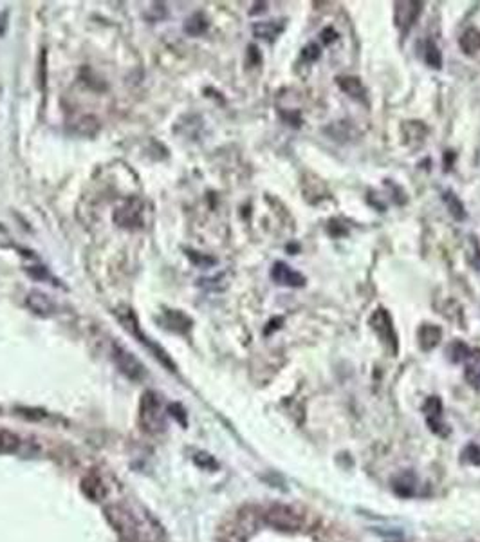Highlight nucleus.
<instances>
[{"label":"nucleus","mask_w":480,"mask_h":542,"mask_svg":"<svg viewBox=\"0 0 480 542\" xmlns=\"http://www.w3.org/2000/svg\"><path fill=\"white\" fill-rule=\"evenodd\" d=\"M139 422L141 429L149 434L163 432L164 425H166V414H164L163 403H161L159 396L152 390H147L141 396Z\"/></svg>","instance_id":"obj_1"},{"label":"nucleus","mask_w":480,"mask_h":542,"mask_svg":"<svg viewBox=\"0 0 480 542\" xmlns=\"http://www.w3.org/2000/svg\"><path fill=\"white\" fill-rule=\"evenodd\" d=\"M262 521L273 530L297 533L304 528V517L295 508L287 504H273L262 514Z\"/></svg>","instance_id":"obj_2"},{"label":"nucleus","mask_w":480,"mask_h":542,"mask_svg":"<svg viewBox=\"0 0 480 542\" xmlns=\"http://www.w3.org/2000/svg\"><path fill=\"white\" fill-rule=\"evenodd\" d=\"M116 317H118V320H120V324L123 325V327L128 331V333H132L134 337L139 338L141 344H147V346H149L150 349H154L156 356H159V360L163 361V363H166V366L170 367V371H173V363H172V361H170V358L166 356V353H164V351L161 349L159 346H154L152 341H150L149 338L144 337V333H141L139 322H137V317H136V315H134V311L130 310V307H118V310H116Z\"/></svg>","instance_id":"obj_3"},{"label":"nucleus","mask_w":480,"mask_h":542,"mask_svg":"<svg viewBox=\"0 0 480 542\" xmlns=\"http://www.w3.org/2000/svg\"><path fill=\"white\" fill-rule=\"evenodd\" d=\"M113 360L118 369H120L128 380H132V382H141V380L147 376V371H144L143 363H141L130 351L118 346V344L113 346Z\"/></svg>","instance_id":"obj_4"},{"label":"nucleus","mask_w":480,"mask_h":542,"mask_svg":"<svg viewBox=\"0 0 480 542\" xmlns=\"http://www.w3.org/2000/svg\"><path fill=\"white\" fill-rule=\"evenodd\" d=\"M143 212L144 205L139 197H130L123 206L114 212V222L120 225L121 228L136 230L143 226Z\"/></svg>","instance_id":"obj_5"},{"label":"nucleus","mask_w":480,"mask_h":542,"mask_svg":"<svg viewBox=\"0 0 480 542\" xmlns=\"http://www.w3.org/2000/svg\"><path fill=\"white\" fill-rule=\"evenodd\" d=\"M105 517L108 519V522L113 524L114 530L121 535V537L134 538L136 537V521L130 515V512H127L123 506L120 504H110L105 508Z\"/></svg>","instance_id":"obj_6"},{"label":"nucleus","mask_w":480,"mask_h":542,"mask_svg":"<svg viewBox=\"0 0 480 542\" xmlns=\"http://www.w3.org/2000/svg\"><path fill=\"white\" fill-rule=\"evenodd\" d=\"M368 325L376 331L377 337L387 344V346L392 347L394 354L397 353V337L396 331H394V322L392 317L389 315V311L384 310V307H379L372 313L370 320H368Z\"/></svg>","instance_id":"obj_7"},{"label":"nucleus","mask_w":480,"mask_h":542,"mask_svg":"<svg viewBox=\"0 0 480 542\" xmlns=\"http://www.w3.org/2000/svg\"><path fill=\"white\" fill-rule=\"evenodd\" d=\"M423 13V2L417 0H403L394 4V22L403 33L410 31Z\"/></svg>","instance_id":"obj_8"},{"label":"nucleus","mask_w":480,"mask_h":542,"mask_svg":"<svg viewBox=\"0 0 480 542\" xmlns=\"http://www.w3.org/2000/svg\"><path fill=\"white\" fill-rule=\"evenodd\" d=\"M271 278L278 286H287V288H304L307 278L302 273L289 268L285 262H275L271 268Z\"/></svg>","instance_id":"obj_9"},{"label":"nucleus","mask_w":480,"mask_h":542,"mask_svg":"<svg viewBox=\"0 0 480 542\" xmlns=\"http://www.w3.org/2000/svg\"><path fill=\"white\" fill-rule=\"evenodd\" d=\"M25 304H28L29 310L35 315H38V317H49V315H52L57 311V305L51 300V297L38 291V289L29 291L28 297H25Z\"/></svg>","instance_id":"obj_10"},{"label":"nucleus","mask_w":480,"mask_h":542,"mask_svg":"<svg viewBox=\"0 0 480 542\" xmlns=\"http://www.w3.org/2000/svg\"><path fill=\"white\" fill-rule=\"evenodd\" d=\"M81 492L87 495L91 501L100 502L107 495V486H105L103 479L98 474H88L81 479Z\"/></svg>","instance_id":"obj_11"},{"label":"nucleus","mask_w":480,"mask_h":542,"mask_svg":"<svg viewBox=\"0 0 480 542\" xmlns=\"http://www.w3.org/2000/svg\"><path fill=\"white\" fill-rule=\"evenodd\" d=\"M417 338H419L421 349L432 351L440 344V338H442V329H440L439 325L424 324V325H421L419 331H417Z\"/></svg>","instance_id":"obj_12"},{"label":"nucleus","mask_w":480,"mask_h":542,"mask_svg":"<svg viewBox=\"0 0 480 542\" xmlns=\"http://www.w3.org/2000/svg\"><path fill=\"white\" fill-rule=\"evenodd\" d=\"M336 81L341 91L354 100H365L367 96V89L358 77H338Z\"/></svg>","instance_id":"obj_13"},{"label":"nucleus","mask_w":480,"mask_h":542,"mask_svg":"<svg viewBox=\"0 0 480 542\" xmlns=\"http://www.w3.org/2000/svg\"><path fill=\"white\" fill-rule=\"evenodd\" d=\"M282 31H284V24H278V22L275 21L256 22V24L253 26V33H255L256 38H264V40L268 42L275 40L276 36L280 35Z\"/></svg>","instance_id":"obj_14"},{"label":"nucleus","mask_w":480,"mask_h":542,"mask_svg":"<svg viewBox=\"0 0 480 542\" xmlns=\"http://www.w3.org/2000/svg\"><path fill=\"white\" fill-rule=\"evenodd\" d=\"M21 445L22 439L18 434L13 432V430L0 429V456L15 454V452H18Z\"/></svg>","instance_id":"obj_15"},{"label":"nucleus","mask_w":480,"mask_h":542,"mask_svg":"<svg viewBox=\"0 0 480 542\" xmlns=\"http://www.w3.org/2000/svg\"><path fill=\"white\" fill-rule=\"evenodd\" d=\"M460 49L466 52V55H475L480 51V31L475 28H469L462 33L459 40Z\"/></svg>","instance_id":"obj_16"},{"label":"nucleus","mask_w":480,"mask_h":542,"mask_svg":"<svg viewBox=\"0 0 480 542\" xmlns=\"http://www.w3.org/2000/svg\"><path fill=\"white\" fill-rule=\"evenodd\" d=\"M442 199H445V203L448 205V212L450 215L455 219V221H464L466 217H468V213H466V208L464 205H462V201H460L459 197L455 196L453 192H445V196H442Z\"/></svg>","instance_id":"obj_17"},{"label":"nucleus","mask_w":480,"mask_h":542,"mask_svg":"<svg viewBox=\"0 0 480 542\" xmlns=\"http://www.w3.org/2000/svg\"><path fill=\"white\" fill-rule=\"evenodd\" d=\"M424 62H426V65H430L432 69L442 67V55H440L437 44H433L432 40H428L426 42V45H424Z\"/></svg>","instance_id":"obj_18"},{"label":"nucleus","mask_w":480,"mask_h":542,"mask_svg":"<svg viewBox=\"0 0 480 542\" xmlns=\"http://www.w3.org/2000/svg\"><path fill=\"white\" fill-rule=\"evenodd\" d=\"M469 353H472V351H469V347L466 346V344H462V341H453L452 346L448 347L450 358H452V361H455V363L468 360V358L472 356Z\"/></svg>","instance_id":"obj_19"},{"label":"nucleus","mask_w":480,"mask_h":542,"mask_svg":"<svg viewBox=\"0 0 480 542\" xmlns=\"http://www.w3.org/2000/svg\"><path fill=\"white\" fill-rule=\"evenodd\" d=\"M413 486H416V482H413L412 474L399 475V478L396 479V482H394V488H396V492L399 495H412Z\"/></svg>","instance_id":"obj_20"},{"label":"nucleus","mask_w":480,"mask_h":542,"mask_svg":"<svg viewBox=\"0 0 480 542\" xmlns=\"http://www.w3.org/2000/svg\"><path fill=\"white\" fill-rule=\"evenodd\" d=\"M184 29H186V33H190V35L197 36V35H200V33H205L206 29H208V22H206L200 15H195V16H192L188 22H186Z\"/></svg>","instance_id":"obj_21"},{"label":"nucleus","mask_w":480,"mask_h":542,"mask_svg":"<svg viewBox=\"0 0 480 542\" xmlns=\"http://www.w3.org/2000/svg\"><path fill=\"white\" fill-rule=\"evenodd\" d=\"M424 412H426V418H440V414H442V402L435 396L428 397L426 403H424Z\"/></svg>","instance_id":"obj_22"},{"label":"nucleus","mask_w":480,"mask_h":542,"mask_svg":"<svg viewBox=\"0 0 480 542\" xmlns=\"http://www.w3.org/2000/svg\"><path fill=\"white\" fill-rule=\"evenodd\" d=\"M464 376L473 389H480V366H476V363H469L464 371Z\"/></svg>","instance_id":"obj_23"},{"label":"nucleus","mask_w":480,"mask_h":542,"mask_svg":"<svg viewBox=\"0 0 480 542\" xmlns=\"http://www.w3.org/2000/svg\"><path fill=\"white\" fill-rule=\"evenodd\" d=\"M217 542H246V537L239 528H232V530L222 531L219 538H217Z\"/></svg>","instance_id":"obj_24"},{"label":"nucleus","mask_w":480,"mask_h":542,"mask_svg":"<svg viewBox=\"0 0 480 542\" xmlns=\"http://www.w3.org/2000/svg\"><path fill=\"white\" fill-rule=\"evenodd\" d=\"M321 55V49L318 44H309L307 47H304V58L307 62H316Z\"/></svg>","instance_id":"obj_25"},{"label":"nucleus","mask_w":480,"mask_h":542,"mask_svg":"<svg viewBox=\"0 0 480 542\" xmlns=\"http://www.w3.org/2000/svg\"><path fill=\"white\" fill-rule=\"evenodd\" d=\"M282 118L285 120V123L289 125H295V127H300L302 125V116L298 111H289V113H285V111H282Z\"/></svg>","instance_id":"obj_26"},{"label":"nucleus","mask_w":480,"mask_h":542,"mask_svg":"<svg viewBox=\"0 0 480 542\" xmlns=\"http://www.w3.org/2000/svg\"><path fill=\"white\" fill-rule=\"evenodd\" d=\"M195 463L202 466V468H217V461L208 454H197Z\"/></svg>","instance_id":"obj_27"},{"label":"nucleus","mask_w":480,"mask_h":542,"mask_svg":"<svg viewBox=\"0 0 480 542\" xmlns=\"http://www.w3.org/2000/svg\"><path fill=\"white\" fill-rule=\"evenodd\" d=\"M328 233L332 237H343V235H347V228H343L340 221H331L328 222Z\"/></svg>","instance_id":"obj_28"},{"label":"nucleus","mask_w":480,"mask_h":542,"mask_svg":"<svg viewBox=\"0 0 480 542\" xmlns=\"http://www.w3.org/2000/svg\"><path fill=\"white\" fill-rule=\"evenodd\" d=\"M336 38H338V33L332 28H325L324 31H321V44L324 45H331L332 42H336Z\"/></svg>","instance_id":"obj_29"},{"label":"nucleus","mask_w":480,"mask_h":542,"mask_svg":"<svg viewBox=\"0 0 480 542\" xmlns=\"http://www.w3.org/2000/svg\"><path fill=\"white\" fill-rule=\"evenodd\" d=\"M466 454H468L469 461L475 463V465H479V463H480V448H476V446L472 445L468 448V452H466Z\"/></svg>","instance_id":"obj_30"},{"label":"nucleus","mask_w":480,"mask_h":542,"mask_svg":"<svg viewBox=\"0 0 480 542\" xmlns=\"http://www.w3.org/2000/svg\"><path fill=\"white\" fill-rule=\"evenodd\" d=\"M453 157H455V154H453L452 152V150H448V152H446L445 154V170H446V172H448V170H450V161H452V163H453Z\"/></svg>","instance_id":"obj_31"}]
</instances>
